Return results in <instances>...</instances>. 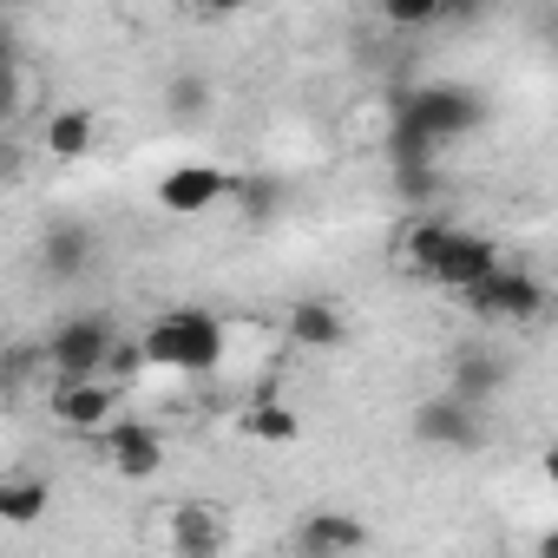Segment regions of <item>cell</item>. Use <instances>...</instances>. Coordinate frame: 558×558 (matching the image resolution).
Masks as SVG:
<instances>
[{"instance_id": "6da1fadb", "label": "cell", "mask_w": 558, "mask_h": 558, "mask_svg": "<svg viewBox=\"0 0 558 558\" xmlns=\"http://www.w3.org/2000/svg\"><path fill=\"white\" fill-rule=\"evenodd\" d=\"M138 362L145 368H178V375H210L223 362V323L210 310H165L138 336Z\"/></svg>"}, {"instance_id": "7a4b0ae2", "label": "cell", "mask_w": 558, "mask_h": 558, "mask_svg": "<svg viewBox=\"0 0 558 558\" xmlns=\"http://www.w3.org/2000/svg\"><path fill=\"white\" fill-rule=\"evenodd\" d=\"M480 119H486V99L473 86H408V93H395V125L427 138L434 151L447 138H466Z\"/></svg>"}, {"instance_id": "3957f363", "label": "cell", "mask_w": 558, "mask_h": 558, "mask_svg": "<svg viewBox=\"0 0 558 558\" xmlns=\"http://www.w3.org/2000/svg\"><path fill=\"white\" fill-rule=\"evenodd\" d=\"M119 329L106 310H86V316H66L40 349H47V381L53 388H86V381H106V355H112Z\"/></svg>"}, {"instance_id": "277c9868", "label": "cell", "mask_w": 558, "mask_h": 558, "mask_svg": "<svg viewBox=\"0 0 558 558\" xmlns=\"http://www.w3.org/2000/svg\"><path fill=\"white\" fill-rule=\"evenodd\" d=\"M499 263H506V256H499V243H493L486 230L453 223V230H447V243L434 250V263H427L421 283H434V290H447V296H466L473 283H486Z\"/></svg>"}, {"instance_id": "5b68a950", "label": "cell", "mask_w": 558, "mask_h": 558, "mask_svg": "<svg viewBox=\"0 0 558 558\" xmlns=\"http://www.w3.org/2000/svg\"><path fill=\"white\" fill-rule=\"evenodd\" d=\"M460 303L480 323H538L545 316V283H538L532 269H519V263H499L486 283H473Z\"/></svg>"}, {"instance_id": "8992f818", "label": "cell", "mask_w": 558, "mask_h": 558, "mask_svg": "<svg viewBox=\"0 0 558 558\" xmlns=\"http://www.w3.org/2000/svg\"><path fill=\"white\" fill-rule=\"evenodd\" d=\"M158 532H165V558H223L230 512L210 506V499H178V506L158 512Z\"/></svg>"}, {"instance_id": "52a82bcc", "label": "cell", "mask_w": 558, "mask_h": 558, "mask_svg": "<svg viewBox=\"0 0 558 558\" xmlns=\"http://www.w3.org/2000/svg\"><path fill=\"white\" fill-rule=\"evenodd\" d=\"M362 551H368V519L336 512V506L296 519L290 532V558H362Z\"/></svg>"}, {"instance_id": "ba28073f", "label": "cell", "mask_w": 558, "mask_h": 558, "mask_svg": "<svg viewBox=\"0 0 558 558\" xmlns=\"http://www.w3.org/2000/svg\"><path fill=\"white\" fill-rule=\"evenodd\" d=\"M414 440L447 447V453H473L486 440V427H480V408H466L460 395H434V401L414 408Z\"/></svg>"}, {"instance_id": "9c48e42d", "label": "cell", "mask_w": 558, "mask_h": 558, "mask_svg": "<svg viewBox=\"0 0 558 558\" xmlns=\"http://www.w3.org/2000/svg\"><path fill=\"white\" fill-rule=\"evenodd\" d=\"M99 453H106V466H112L119 480H151V473L165 466V434H158L151 421H112V427L99 434Z\"/></svg>"}, {"instance_id": "30bf717a", "label": "cell", "mask_w": 558, "mask_h": 558, "mask_svg": "<svg viewBox=\"0 0 558 558\" xmlns=\"http://www.w3.org/2000/svg\"><path fill=\"white\" fill-rule=\"evenodd\" d=\"M223 197H230V171H217V165H178L158 178V210H171V217L217 210Z\"/></svg>"}, {"instance_id": "8fae6325", "label": "cell", "mask_w": 558, "mask_h": 558, "mask_svg": "<svg viewBox=\"0 0 558 558\" xmlns=\"http://www.w3.org/2000/svg\"><path fill=\"white\" fill-rule=\"evenodd\" d=\"M47 408H53V421H60L66 434H106V427H112V414H119V388H112V381L53 388V395H47Z\"/></svg>"}, {"instance_id": "7c38bea8", "label": "cell", "mask_w": 558, "mask_h": 558, "mask_svg": "<svg viewBox=\"0 0 558 558\" xmlns=\"http://www.w3.org/2000/svg\"><path fill=\"white\" fill-rule=\"evenodd\" d=\"M93 145H99V112H93V106H60V112H47V125H40V151H47V158L80 165V158H93Z\"/></svg>"}, {"instance_id": "4fadbf2b", "label": "cell", "mask_w": 558, "mask_h": 558, "mask_svg": "<svg viewBox=\"0 0 558 558\" xmlns=\"http://www.w3.org/2000/svg\"><path fill=\"white\" fill-rule=\"evenodd\" d=\"M93 256H99L93 223H53V230L40 236V269L53 276V283H73V276H86Z\"/></svg>"}, {"instance_id": "5bb4252c", "label": "cell", "mask_w": 558, "mask_h": 558, "mask_svg": "<svg viewBox=\"0 0 558 558\" xmlns=\"http://www.w3.org/2000/svg\"><path fill=\"white\" fill-rule=\"evenodd\" d=\"M53 512V486L40 473H0V525L8 532H34Z\"/></svg>"}, {"instance_id": "9a60e30c", "label": "cell", "mask_w": 558, "mask_h": 558, "mask_svg": "<svg viewBox=\"0 0 558 558\" xmlns=\"http://www.w3.org/2000/svg\"><path fill=\"white\" fill-rule=\"evenodd\" d=\"M290 342L296 349H316V355H329V349H342L349 342V316L336 310V303H323V296H303L296 310H290Z\"/></svg>"}, {"instance_id": "2e32d148", "label": "cell", "mask_w": 558, "mask_h": 558, "mask_svg": "<svg viewBox=\"0 0 558 558\" xmlns=\"http://www.w3.org/2000/svg\"><path fill=\"white\" fill-rule=\"evenodd\" d=\"M506 388V362L499 355H486V349H460L453 355V388L447 395H460L466 408H480L486 395H499Z\"/></svg>"}, {"instance_id": "e0dca14e", "label": "cell", "mask_w": 558, "mask_h": 558, "mask_svg": "<svg viewBox=\"0 0 558 558\" xmlns=\"http://www.w3.org/2000/svg\"><path fill=\"white\" fill-rule=\"evenodd\" d=\"M243 434L269 440V447H290V440H303V414L290 401H250L243 408Z\"/></svg>"}, {"instance_id": "ac0fdd59", "label": "cell", "mask_w": 558, "mask_h": 558, "mask_svg": "<svg viewBox=\"0 0 558 558\" xmlns=\"http://www.w3.org/2000/svg\"><path fill=\"white\" fill-rule=\"evenodd\" d=\"M447 230H453V217H414V223L401 230V243H395L401 269H408V276H427V263H434V250L447 243Z\"/></svg>"}, {"instance_id": "d6986e66", "label": "cell", "mask_w": 558, "mask_h": 558, "mask_svg": "<svg viewBox=\"0 0 558 558\" xmlns=\"http://www.w3.org/2000/svg\"><path fill=\"white\" fill-rule=\"evenodd\" d=\"M230 197H236V210H243L250 223H269L276 210H283V184H276V178H263V171H250V178H230Z\"/></svg>"}, {"instance_id": "ffe728a7", "label": "cell", "mask_w": 558, "mask_h": 558, "mask_svg": "<svg viewBox=\"0 0 558 558\" xmlns=\"http://www.w3.org/2000/svg\"><path fill=\"white\" fill-rule=\"evenodd\" d=\"M47 375V349L40 342H21V349H0V388L8 395H21L27 381H40Z\"/></svg>"}, {"instance_id": "44dd1931", "label": "cell", "mask_w": 558, "mask_h": 558, "mask_svg": "<svg viewBox=\"0 0 558 558\" xmlns=\"http://www.w3.org/2000/svg\"><path fill=\"white\" fill-rule=\"evenodd\" d=\"M34 106V73L27 66H0V125H14Z\"/></svg>"}, {"instance_id": "7402d4cb", "label": "cell", "mask_w": 558, "mask_h": 558, "mask_svg": "<svg viewBox=\"0 0 558 558\" xmlns=\"http://www.w3.org/2000/svg\"><path fill=\"white\" fill-rule=\"evenodd\" d=\"M165 99H171V112H204V106H210V80H204V73H178V80L165 86Z\"/></svg>"}, {"instance_id": "603a6c76", "label": "cell", "mask_w": 558, "mask_h": 558, "mask_svg": "<svg viewBox=\"0 0 558 558\" xmlns=\"http://www.w3.org/2000/svg\"><path fill=\"white\" fill-rule=\"evenodd\" d=\"M395 191H401V197H408L414 210H427V204H434V197H440L447 184H440V171L427 165V171H395Z\"/></svg>"}, {"instance_id": "cb8c5ba5", "label": "cell", "mask_w": 558, "mask_h": 558, "mask_svg": "<svg viewBox=\"0 0 558 558\" xmlns=\"http://www.w3.org/2000/svg\"><path fill=\"white\" fill-rule=\"evenodd\" d=\"M388 27H434L440 21V0H388Z\"/></svg>"}, {"instance_id": "d4e9b609", "label": "cell", "mask_w": 558, "mask_h": 558, "mask_svg": "<svg viewBox=\"0 0 558 558\" xmlns=\"http://www.w3.org/2000/svg\"><path fill=\"white\" fill-rule=\"evenodd\" d=\"M138 368H145V362H138V342H125V336H119V342H112V355H106V381H125V375H138Z\"/></svg>"}, {"instance_id": "484cf974", "label": "cell", "mask_w": 558, "mask_h": 558, "mask_svg": "<svg viewBox=\"0 0 558 558\" xmlns=\"http://www.w3.org/2000/svg\"><path fill=\"white\" fill-rule=\"evenodd\" d=\"M0 66H21V40H14V27H8V14H0Z\"/></svg>"}, {"instance_id": "4316f807", "label": "cell", "mask_w": 558, "mask_h": 558, "mask_svg": "<svg viewBox=\"0 0 558 558\" xmlns=\"http://www.w3.org/2000/svg\"><path fill=\"white\" fill-rule=\"evenodd\" d=\"M538 558H558V538L551 532H538Z\"/></svg>"}, {"instance_id": "83f0119b", "label": "cell", "mask_w": 558, "mask_h": 558, "mask_svg": "<svg viewBox=\"0 0 558 558\" xmlns=\"http://www.w3.org/2000/svg\"><path fill=\"white\" fill-rule=\"evenodd\" d=\"M8 171H14V145H8V138H0V178H8Z\"/></svg>"}]
</instances>
